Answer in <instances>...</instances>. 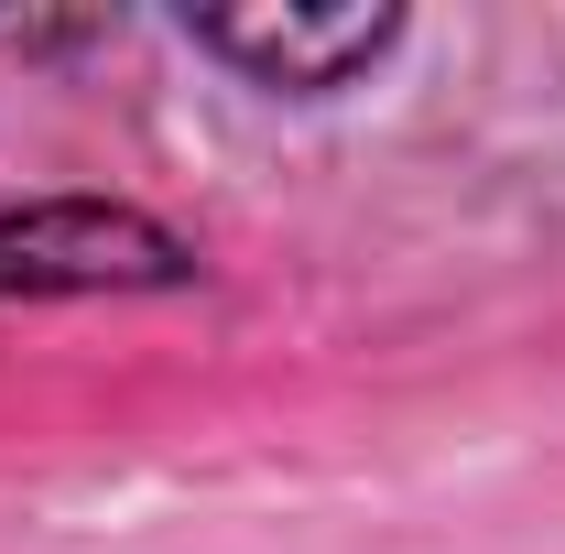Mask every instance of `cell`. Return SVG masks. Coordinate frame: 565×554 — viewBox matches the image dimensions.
Wrapping results in <instances>:
<instances>
[{
    "instance_id": "obj_1",
    "label": "cell",
    "mask_w": 565,
    "mask_h": 554,
    "mask_svg": "<svg viewBox=\"0 0 565 554\" xmlns=\"http://www.w3.org/2000/svg\"><path fill=\"white\" fill-rule=\"evenodd\" d=\"M196 239L152 207L109 196H44L0 217V305H55V294H185Z\"/></svg>"
},
{
    "instance_id": "obj_2",
    "label": "cell",
    "mask_w": 565,
    "mask_h": 554,
    "mask_svg": "<svg viewBox=\"0 0 565 554\" xmlns=\"http://www.w3.org/2000/svg\"><path fill=\"white\" fill-rule=\"evenodd\" d=\"M185 44L262 98H338L403 44V11H185Z\"/></svg>"
}]
</instances>
